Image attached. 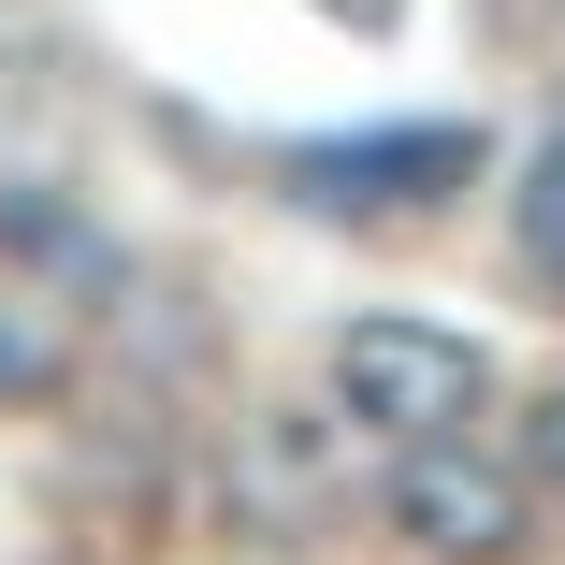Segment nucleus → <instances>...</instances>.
Instances as JSON below:
<instances>
[{"label": "nucleus", "instance_id": "7ed1b4c3", "mask_svg": "<svg viewBox=\"0 0 565 565\" xmlns=\"http://www.w3.org/2000/svg\"><path fill=\"white\" fill-rule=\"evenodd\" d=\"M377 522L420 565H508L536 536V493H522V465H493V449H406L392 493H377Z\"/></svg>", "mask_w": 565, "mask_h": 565}, {"label": "nucleus", "instance_id": "39448f33", "mask_svg": "<svg viewBox=\"0 0 565 565\" xmlns=\"http://www.w3.org/2000/svg\"><path fill=\"white\" fill-rule=\"evenodd\" d=\"M522 262H536V276L565 290V131H551V146L522 160Z\"/></svg>", "mask_w": 565, "mask_h": 565}, {"label": "nucleus", "instance_id": "f03ea898", "mask_svg": "<svg viewBox=\"0 0 565 565\" xmlns=\"http://www.w3.org/2000/svg\"><path fill=\"white\" fill-rule=\"evenodd\" d=\"M276 189L319 203V217H435L479 189V131L465 117H406V131H319V146H276Z\"/></svg>", "mask_w": 565, "mask_h": 565}, {"label": "nucleus", "instance_id": "f257e3e1", "mask_svg": "<svg viewBox=\"0 0 565 565\" xmlns=\"http://www.w3.org/2000/svg\"><path fill=\"white\" fill-rule=\"evenodd\" d=\"M333 406L392 465L406 449H465V420L493 406V363H479V333H435V319H349L333 333Z\"/></svg>", "mask_w": 565, "mask_h": 565}, {"label": "nucleus", "instance_id": "0eeeda50", "mask_svg": "<svg viewBox=\"0 0 565 565\" xmlns=\"http://www.w3.org/2000/svg\"><path fill=\"white\" fill-rule=\"evenodd\" d=\"M333 15H363V30H392V0H333Z\"/></svg>", "mask_w": 565, "mask_h": 565}, {"label": "nucleus", "instance_id": "423d86ee", "mask_svg": "<svg viewBox=\"0 0 565 565\" xmlns=\"http://www.w3.org/2000/svg\"><path fill=\"white\" fill-rule=\"evenodd\" d=\"M522 493L565 508V392H536V420H522Z\"/></svg>", "mask_w": 565, "mask_h": 565}, {"label": "nucleus", "instance_id": "20e7f679", "mask_svg": "<svg viewBox=\"0 0 565 565\" xmlns=\"http://www.w3.org/2000/svg\"><path fill=\"white\" fill-rule=\"evenodd\" d=\"M58 392H73V349L30 305H0V406H58Z\"/></svg>", "mask_w": 565, "mask_h": 565}]
</instances>
